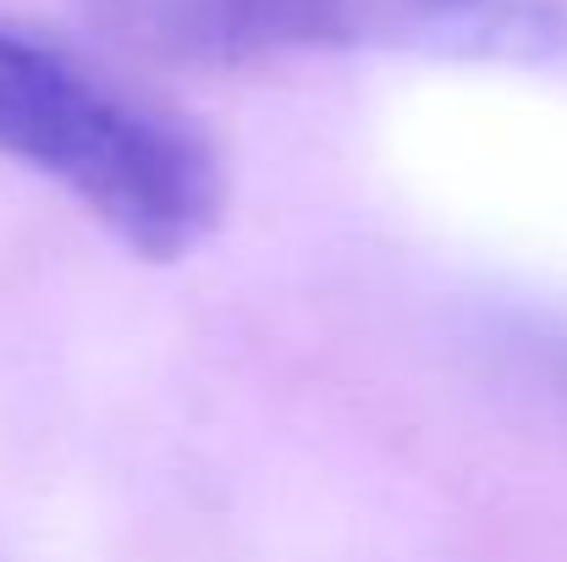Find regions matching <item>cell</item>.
<instances>
[{
	"label": "cell",
	"mask_w": 567,
	"mask_h": 562,
	"mask_svg": "<svg viewBox=\"0 0 567 562\" xmlns=\"http://www.w3.org/2000/svg\"><path fill=\"white\" fill-rule=\"evenodd\" d=\"M0 161L66 187L138 259L193 254L226 177L209 139L83 50L0 17Z\"/></svg>",
	"instance_id": "6da1fadb"
},
{
	"label": "cell",
	"mask_w": 567,
	"mask_h": 562,
	"mask_svg": "<svg viewBox=\"0 0 567 562\" xmlns=\"http://www.w3.org/2000/svg\"><path fill=\"white\" fill-rule=\"evenodd\" d=\"M276 50H391L474 67L567 55V0H265Z\"/></svg>",
	"instance_id": "7a4b0ae2"
},
{
	"label": "cell",
	"mask_w": 567,
	"mask_h": 562,
	"mask_svg": "<svg viewBox=\"0 0 567 562\" xmlns=\"http://www.w3.org/2000/svg\"><path fill=\"white\" fill-rule=\"evenodd\" d=\"M89 22L155 67H243L276 55L265 0H78Z\"/></svg>",
	"instance_id": "3957f363"
}]
</instances>
